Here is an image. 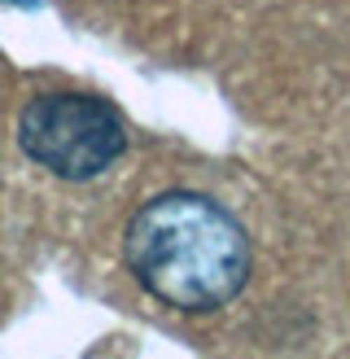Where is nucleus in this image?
Listing matches in <instances>:
<instances>
[{"instance_id": "f257e3e1", "label": "nucleus", "mask_w": 350, "mask_h": 359, "mask_svg": "<svg viewBox=\"0 0 350 359\" xmlns=\"http://www.w3.org/2000/svg\"><path fill=\"white\" fill-rule=\"evenodd\" d=\"M122 259L145 290L180 311L227 307L250 280V237L215 197L162 193L140 206Z\"/></svg>"}, {"instance_id": "f03ea898", "label": "nucleus", "mask_w": 350, "mask_h": 359, "mask_svg": "<svg viewBox=\"0 0 350 359\" xmlns=\"http://www.w3.org/2000/svg\"><path fill=\"white\" fill-rule=\"evenodd\" d=\"M18 145L31 163L62 180H92L127 145L110 101L88 93H44L18 118Z\"/></svg>"}, {"instance_id": "7ed1b4c3", "label": "nucleus", "mask_w": 350, "mask_h": 359, "mask_svg": "<svg viewBox=\"0 0 350 359\" xmlns=\"http://www.w3.org/2000/svg\"><path fill=\"white\" fill-rule=\"evenodd\" d=\"M5 5H22V9H35L40 0H5Z\"/></svg>"}]
</instances>
